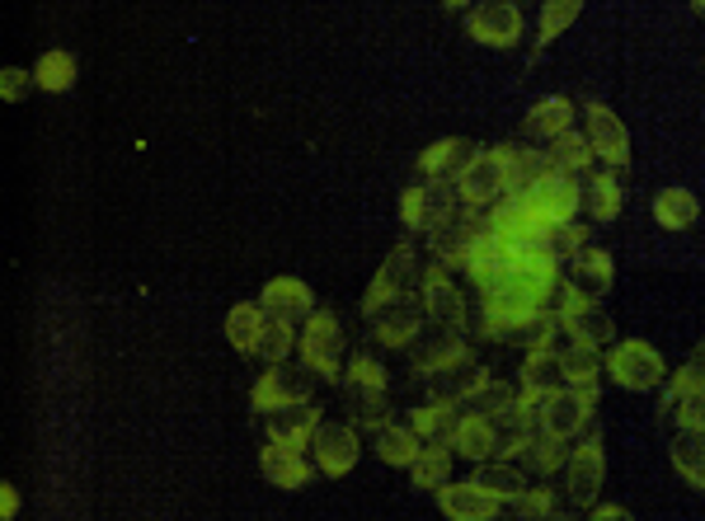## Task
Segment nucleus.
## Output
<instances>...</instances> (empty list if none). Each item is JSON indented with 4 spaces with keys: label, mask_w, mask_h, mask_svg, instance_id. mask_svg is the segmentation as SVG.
<instances>
[{
    "label": "nucleus",
    "mask_w": 705,
    "mask_h": 521,
    "mask_svg": "<svg viewBox=\"0 0 705 521\" xmlns=\"http://www.w3.org/2000/svg\"><path fill=\"white\" fill-rule=\"evenodd\" d=\"M504 155H508V193H522V188H531L545 169H551V155L531 151V146H522V141L504 146Z\"/></svg>",
    "instance_id": "58836bf2"
},
{
    "label": "nucleus",
    "mask_w": 705,
    "mask_h": 521,
    "mask_svg": "<svg viewBox=\"0 0 705 521\" xmlns=\"http://www.w3.org/2000/svg\"><path fill=\"white\" fill-rule=\"evenodd\" d=\"M545 155H551V169H564V174H584L588 165H592V141H588V132H560L551 146H545Z\"/></svg>",
    "instance_id": "4c0bfd02"
},
{
    "label": "nucleus",
    "mask_w": 705,
    "mask_h": 521,
    "mask_svg": "<svg viewBox=\"0 0 705 521\" xmlns=\"http://www.w3.org/2000/svg\"><path fill=\"white\" fill-rule=\"evenodd\" d=\"M419 296H423V306H428L433 315V324H447V329H466L470 324V306H466V296L461 287L447 277V268L443 263H428L423 268V277H419Z\"/></svg>",
    "instance_id": "f8f14e48"
},
{
    "label": "nucleus",
    "mask_w": 705,
    "mask_h": 521,
    "mask_svg": "<svg viewBox=\"0 0 705 521\" xmlns=\"http://www.w3.org/2000/svg\"><path fill=\"white\" fill-rule=\"evenodd\" d=\"M0 512L14 517V488H10V484H5V502H0Z\"/></svg>",
    "instance_id": "603ef678"
},
{
    "label": "nucleus",
    "mask_w": 705,
    "mask_h": 521,
    "mask_svg": "<svg viewBox=\"0 0 705 521\" xmlns=\"http://www.w3.org/2000/svg\"><path fill=\"white\" fill-rule=\"evenodd\" d=\"M419 277H423V263H419V254H414V245H396V249L386 254V263L376 268L372 287H367V296H363V315H372L376 306H386V301H396V296H404V292H414Z\"/></svg>",
    "instance_id": "1a4fd4ad"
},
{
    "label": "nucleus",
    "mask_w": 705,
    "mask_h": 521,
    "mask_svg": "<svg viewBox=\"0 0 705 521\" xmlns=\"http://www.w3.org/2000/svg\"><path fill=\"white\" fill-rule=\"evenodd\" d=\"M672 465H678V475L692 484V488H705V433L701 428H682L672 437Z\"/></svg>",
    "instance_id": "f704fd0d"
},
{
    "label": "nucleus",
    "mask_w": 705,
    "mask_h": 521,
    "mask_svg": "<svg viewBox=\"0 0 705 521\" xmlns=\"http://www.w3.org/2000/svg\"><path fill=\"white\" fill-rule=\"evenodd\" d=\"M517 465L527 470V475H537V479H551L555 470L569 465V441L564 437H551L545 428H537L527 437V447L517 451Z\"/></svg>",
    "instance_id": "cd10ccee"
},
{
    "label": "nucleus",
    "mask_w": 705,
    "mask_h": 521,
    "mask_svg": "<svg viewBox=\"0 0 705 521\" xmlns=\"http://www.w3.org/2000/svg\"><path fill=\"white\" fill-rule=\"evenodd\" d=\"M564 282H574L588 301H602V296L611 292V282H616V263H611L607 249L584 245V249H574V254L564 259Z\"/></svg>",
    "instance_id": "f3484780"
},
{
    "label": "nucleus",
    "mask_w": 705,
    "mask_h": 521,
    "mask_svg": "<svg viewBox=\"0 0 705 521\" xmlns=\"http://www.w3.org/2000/svg\"><path fill=\"white\" fill-rule=\"evenodd\" d=\"M564 475H569V502L578 512H588L592 502H598L602 494V479H607V455H602V437L592 433L584 447H574L569 451V465H564Z\"/></svg>",
    "instance_id": "9b49d317"
},
{
    "label": "nucleus",
    "mask_w": 705,
    "mask_h": 521,
    "mask_svg": "<svg viewBox=\"0 0 705 521\" xmlns=\"http://www.w3.org/2000/svg\"><path fill=\"white\" fill-rule=\"evenodd\" d=\"M34 85L47 94H67L75 85V57L71 52H43V61L34 67Z\"/></svg>",
    "instance_id": "37998d69"
},
{
    "label": "nucleus",
    "mask_w": 705,
    "mask_h": 521,
    "mask_svg": "<svg viewBox=\"0 0 705 521\" xmlns=\"http://www.w3.org/2000/svg\"><path fill=\"white\" fill-rule=\"evenodd\" d=\"M602 371H607V353H602L598 343L574 339V343L560 347V376H564V386H598Z\"/></svg>",
    "instance_id": "c85d7f7f"
},
{
    "label": "nucleus",
    "mask_w": 705,
    "mask_h": 521,
    "mask_svg": "<svg viewBox=\"0 0 705 521\" xmlns=\"http://www.w3.org/2000/svg\"><path fill=\"white\" fill-rule=\"evenodd\" d=\"M263 320H269V310H263L259 301L231 306V315H226V339H231L235 353H255V343L263 334Z\"/></svg>",
    "instance_id": "e433bc0d"
},
{
    "label": "nucleus",
    "mask_w": 705,
    "mask_h": 521,
    "mask_svg": "<svg viewBox=\"0 0 705 521\" xmlns=\"http://www.w3.org/2000/svg\"><path fill=\"white\" fill-rule=\"evenodd\" d=\"M343 324L334 310H310V320L302 324V339H296V353L320 381H343Z\"/></svg>",
    "instance_id": "f03ea898"
},
{
    "label": "nucleus",
    "mask_w": 705,
    "mask_h": 521,
    "mask_svg": "<svg viewBox=\"0 0 705 521\" xmlns=\"http://www.w3.org/2000/svg\"><path fill=\"white\" fill-rule=\"evenodd\" d=\"M457 208H461L457 183L423 179V174H414V183L400 193V221H404L410 230H423V235L443 230L447 221L457 216Z\"/></svg>",
    "instance_id": "f257e3e1"
},
{
    "label": "nucleus",
    "mask_w": 705,
    "mask_h": 521,
    "mask_svg": "<svg viewBox=\"0 0 705 521\" xmlns=\"http://www.w3.org/2000/svg\"><path fill=\"white\" fill-rule=\"evenodd\" d=\"M584 128H588V141H592V151H598V161H607V169L631 165V137H625L621 118L611 114L607 104H584Z\"/></svg>",
    "instance_id": "2eb2a0df"
},
{
    "label": "nucleus",
    "mask_w": 705,
    "mask_h": 521,
    "mask_svg": "<svg viewBox=\"0 0 705 521\" xmlns=\"http://www.w3.org/2000/svg\"><path fill=\"white\" fill-rule=\"evenodd\" d=\"M443 5H451V10H461V5H470V0H443Z\"/></svg>",
    "instance_id": "864d4df0"
},
{
    "label": "nucleus",
    "mask_w": 705,
    "mask_h": 521,
    "mask_svg": "<svg viewBox=\"0 0 705 521\" xmlns=\"http://www.w3.org/2000/svg\"><path fill=\"white\" fill-rule=\"evenodd\" d=\"M692 5H696V14H705V0H692Z\"/></svg>",
    "instance_id": "5fc2aeb1"
},
{
    "label": "nucleus",
    "mask_w": 705,
    "mask_h": 521,
    "mask_svg": "<svg viewBox=\"0 0 705 521\" xmlns=\"http://www.w3.org/2000/svg\"><path fill=\"white\" fill-rule=\"evenodd\" d=\"M259 306L269 310L273 320L306 324V320H310V310H316V292H310L302 277H273L269 287L259 292Z\"/></svg>",
    "instance_id": "6ab92c4d"
},
{
    "label": "nucleus",
    "mask_w": 705,
    "mask_h": 521,
    "mask_svg": "<svg viewBox=\"0 0 705 521\" xmlns=\"http://www.w3.org/2000/svg\"><path fill=\"white\" fill-rule=\"evenodd\" d=\"M592 408H598V386H555L537 404V428L574 441L584 437V428H592Z\"/></svg>",
    "instance_id": "7ed1b4c3"
},
{
    "label": "nucleus",
    "mask_w": 705,
    "mask_h": 521,
    "mask_svg": "<svg viewBox=\"0 0 705 521\" xmlns=\"http://www.w3.org/2000/svg\"><path fill=\"white\" fill-rule=\"evenodd\" d=\"M508 512L513 517H551L555 512V498H551V488H522L513 502H508Z\"/></svg>",
    "instance_id": "49530a36"
},
{
    "label": "nucleus",
    "mask_w": 705,
    "mask_h": 521,
    "mask_svg": "<svg viewBox=\"0 0 705 521\" xmlns=\"http://www.w3.org/2000/svg\"><path fill=\"white\" fill-rule=\"evenodd\" d=\"M386 367H381V357H372V353H357L349 367H343V381H363V386H390L386 381Z\"/></svg>",
    "instance_id": "de8ad7c7"
},
{
    "label": "nucleus",
    "mask_w": 705,
    "mask_h": 521,
    "mask_svg": "<svg viewBox=\"0 0 705 521\" xmlns=\"http://www.w3.org/2000/svg\"><path fill=\"white\" fill-rule=\"evenodd\" d=\"M555 310H560V329L569 339H584V343H598V347L616 343V324H611V315L598 301H588V296L578 292L574 282H560Z\"/></svg>",
    "instance_id": "39448f33"
},
{
    "label": "nucleus",
    "mask_w": 705,
    "mask_h": 521,
    "mask_svg": "<svg viewBox=\"0 0 705 521\" xmlns=\"http://www.w3.org/2000/svg\"><path fill=\"white\" fill-rule=\"evenodd\" d=\"M451 451H457L461 461H470V465L494 461L498 455V423L490 414H470V408H461L457 433H451Z\"/></svg>",
    "instance_id": "412c9836"
},
{
    "label": "nucleus",
    "mask_w": 705,
    "mask_h": 521,
    "mask_svg": "<svg viewBox=\"0 0 705 521\" xmlns=\"http://www.w3.org/2000/svg\"><path fill=\"white\" fill-rule=\"evenodd\" d=\"M696 216H701V202L686 188H663L654 198V221L663 230H686V226H696Z\"/></svg>",
    "instance_id": "c9c22d12"
},
{
    "label": "nucleus",
    "mask_w": 705,
    "mask_h": 521,
    "mask_svg": "<svg viewBox=\"0 0 705 521\" xmlns=\"http://www.w3.org/2000/svg\"><path fill=\"white\" fill-rule=\"evenodd\" d=\"M470 484H480L484 494H494L508 508V502L527 488V470L522 465H508L504 455H494V461H480L475 470H470Z\"/></svg>",
    "instance_id": "7c9ffc66"
},
{
    "label": "nucleus",
    "mask_w": 705,
    "mask_h": 521,
    "mask_svg": "<svg viewBox=\"0 0 705 521\" xmlns=\"http://www.w3.org/2000/svg\"><path fill=\"white\" fill-rule=\"evenodd\" d=\"M484 381H490V371H484L480 362L470 357V362H457V367H447V371L433 376V381H428V400L433 404H447V408H461Z\"/></svg>",
    "instance_id": "5701e85b"
},
{
    "label": "nucleus",
    "mask_w": 705,
    "mask_h": 521,
    "mask_svg": "<svg viewBox=\"0 0 705 521\" xmlns=\"http://www.w3.org/2000/svg\"><path fill=\"white\" fill-rule=\"evenodd\" d=\"M607 376L621 390H654L668 381V362L645 339H621L607 347Z\"/></svg>",
    "instance_id": "20e7f679"
},
{
    "label": "nucleus",
    "mask_w": 705,
    "mask_h": 521,
    "mask_svg": "<svg viewBox=\"0 0 705 521\" xmlns=\"http://www.w3.org/2000/svg\"><path fill=\"white\" fill-rule=\"evenodd\" d=\"M588 517H602V521H616V517H631V512H625V508H616V502H602V508H598V502H592V508H588Z\"/></svg>",
    "instance_id": "3c124183"
},
{
    "label": "nucleus",
    "mask_w": 705,
    "mask_h": 521,
    "mask_svg": "<svg viewBox=\"0 0 705 521\" xmlns=\"http://www.w3.org/2000/svg\"><path fill=\"white\" fill-rule=\"evenodd\" d=\"M578 188H584V212L592 216V221H616L621 216V202H625V188H621V179L611 169H584L578 174Z\"/></svg>",
    "instance_id": "393cba45"
},
{
    "label": "nucleus",
    "mask_w": 705,
    "mask_h": 521,
    "mask_svg": "<svg viewBox=\"0 0 705 521\" xmlns=\"http://www.w3.org/2000/svg\"><path fill=\"white\" fill-rule=\"evenodd\" d=\"M475 155H480V146H475L470 137H443V141H433V146L419 155L414 174H423V179L457 183L461 174H466L470 165H475Z\"/></svg>",
    "instance_id": "dca6fc26"
},
{
    "label": "nucleus",
    "mask_w": 705,
    "mask_h": 521,
    "mask_svg": "<svg viewBox=\"0 0 705 521\" xmlns=\"http://www.w3.org/2000/svg\"><path fill=\"white\" fill-rule=\"evenodd\" d=\"M296 324H287V320H263V334H259V343H255V357H263V362H287L292 357V347H296Z\"/></svg>",
    "instance_id": "c03bdc74"
},
{
    "label": "nucleus",
    "mask_w": 705,
    "mask_h": 521,
    "mask_svg": "<svg viewBox=\"0 0 705 521\" xmlns=\"http://www.w3.org/2000/svg\"><path fill=\"white\" fill-rule=\"evenodd\" d=\"M263 423H269V441H278V447L310 451V437H316V428H320V414L310 404H282V408H269Z\"/></svg>",
    "instance_id": "4be33fe9"
},
{
    "label": "nucleus",
    "mask_w": 705,
    "mask_h": 521,
    "mask_svg": "<svg viewBox=\"0 0 705 521\" xmlns=\"http://www.w3.org/2000/svg\"><path fill=\"white\" fill-rule=\"evenodd\" d=\"M457 193H461L466 212H490L494 202H504L508 198V155H504V146L480 151L475 165L457 179Z\"/></svg>",
    "instance_id": "423d86ee"
},
{
    "label": "nucleus",
    "mask_w": 705,
    "mask_h": 521,
    "mask_svg": "<svg viewBox=\"0 0 705 521\" xmlns=\"http://www.w3.org/2000/svg\"><path fill=\"white\" fill-rule=\"evenodd\" d=\"M480 226H484V216H475V212H457L443 230L428 235V240H433V259L443 263V268H466L470 249H475V240H480Z\"/></svg>",
    "instance_id": "a211bd4d"
},
{
    "label": "nucleus",
    "mask_w": 705,
    "mask_h": 521,
    "mask_svg": "<svg viewBox=\"0 0 705 521\" xmlns=\"http://www.w3.org/2000/svg\"><path fill=\"white\" fill-rule=\"evenodd\" d=\"M569 128H574V104L564 99V94H551V99L531 104V114L522 118V137L545 141V146H551L560 132H569Z\"/></svg>",
    "instance_id": "c756f323"
},
{
    "label": "nucleus",
    "mask_w": 705,
    "mask_h": 521,
    "mask_svg": "<svg viewBox=\"0 0 705 521\" xmlns=\"http://www.w3.org/2000/svg\"><path fill=\"white\" fill-rule=\"evenodd\" d=\"M437 508H443V517L451 521H494L498 512H504V502H498L494 494H484L480 484H443L437 488Z\"/></svg>",
    "instance_id": "aec40b11"
},
{
    "label": "nucleus",
    "mask_w": 705,
    "mask_h": 521,
    "mask_svg": "<svg viewBox=\"0 0 705 521\" xmlns=\"http://www.w3.org/2000/svg\"><path fill=\"white\" fill-rule=\"evenodd\" d=\"M466 34L484 47H517V38H522V10H517V0H480L466 20Z\"/></svg>",
    "instance_id": "ddd939ff"
},
{
    "label": "nucleus",
    "mask_w": 705,
    "mask_h": 521,
    "mask_svg": "<svg viewBox=\"0 0 705 521\" xmlns=\"http://www.w3.org/2000/svg\"><path fill=\"white\" fill-rule=\"evenodd\" d=\"M457 418H461V408H447V404H433V400L410 414L414 433L423 441H451V433H457Z\"/></svg>",
    "instance_id": "79ce46f5"
},
{
    "label": "nucleus",
    "mask_w": 705,
    "mask_h": 521,
    "mask_svg": "<svg viewBox=\"0 0 705 521\" xmlns=\"http://www.w3.org/2000/svg\"><path fill=\"white\" fill-rule=\"evenodd\" d=\"M423 320H428V306H423V296L404 292V296H396V301L376 306L367 315V329H372V339L381 343V347H410L423 334Z\"/></svg>",
    "instance_id": "6e6552de"
},
{
    "label": "nucleus",
    "mask_w": 705,
    "mask_h": 521,
    "mask_svg": "<svg viewBox=\"0 0 705 521\" xmlns=\"http://www.w3.org/2000/svg\"><path fill=\"white\" fill-rule=\"evenodd\" d=\"M457 362H470V343H466V329H447L433 339H414L410 343V371L423 376V381H433L437 371L457 367Z\"/></svg>",
    "instance_id": "4468645a"
},
{
    "label": "nucleus",
    "mask_w": 705,
    "mask_h": 521,
    "mask_svg": "<svg viewBox=\"0 0 705 521\" xmlns=\"http://www.w3.org/2000/svg\"><path fill=\"white\" fill-rule=\"evenodd\" d=\"M517 400H522V394H517L508 381H494V376H490V381H484L475 394H470L461 408H470V414H490V418H498V414H508Z\"/></svg>",
    "instance_id": "a18cd8bd"
},
{
    "label": "nucleus",
    "mask_w": 705,
    "mask_h": 521,
    "mask_svg": "<svg viewBox=\"0 0 705 521\" xmlns=\"http://www.w3.org/2000/svg\"><path fill=\"white\" fill-rule=\"evenodd\" d=\"M451 441H423V451L414 455L410 465V484L414 488H428V494H437L447 479H451Z\"/></svg>",
    "instance_id": "72a5a7b5"
},
{
    "label": "nucleus",
    "mask_w": 705,
    "mask_h": 521,
    "mask_svg": "<svg viewBox=\"0 0 705 521\" xmlns=\"http://www.w3.org/2000/svg\"><path fill=\"white\" fill-rule=\"evenodd\" d=\"M578 14H584V0H545L541 5V24H537V52H545L564 28H569Z\"/></svg>",
    "instance_id": "a19ab883"
},
{
    "label": "nucleus",
    "mask_w": 705,
    "mask_h": 521,
    "mask_svg": "<svg viewBox=\"0 0 705 521\" xmlns=\"http://www.w3.org/2000/svg\"><path fill=\"white\" fill-rule=\"evenodd\" d=\"M668 418H678V428H701V433H705V390L682 394V400L672 404Z\"/></svg>",
    "instance_id": "09e8293b"
},
{
    "label": "nucleus",
    "mask_w": 705,
    "mask_h": 521,
    "mask_svg": "<svg viewBox=\"0 0 705 521\" xmlns=\"http://www.w3.org/2000/svg\"><path fill=\"white\" fill-rule=\"evenodd\" d=\"M28 85H34V71H20V67H5V71H0V94H5L10 104L20 99Z\"/></svg>",
    "instance_id": "8fccbe9b"
},
{
    "label": "nucleus",
    "mask_w": 705,
    "mask_h": 521,
    "mask_svg": "<svg viewBox=\"0 0 705 521\" xmlns=\"http://www.w3.org/2000/svg\"><path fill=\"white\" fill-rule=\"evenodd\" d=\"M692 390H705V343H701V353L686 362V367L678 376H668L663 381V400H658V418H668L672 414V404L682 400V394H692Z\"/></svg>",
    "instance_id": "ea45409f"
},
{
    "label": "nucleus",
    "mask_w": 705,
    "mask_h": 521,
    "mask_svg": "<svg viewBox=\"0 0 705 521\" xmlns=\"http://www.w3.org/2000/svg\"><path fill=\"white\" fill-rule=\"evenodd\" d=\"M310 394H316V371L306 367H292V362H269V371L255 381L249 390V404L259 408V414H269V408H282V404H310Z\"/></svg>",
    "instance_id": "0eeeda50"
},
{
    "label": "nucleus",
    "mask_w": 705,
    "mask_h": 521,
    "mask_svg": "<svg viewBox=\"0 0 705 521\" xmlns=\"http://www.w3.org/2000/svg\"><path fill=\"white\" fill-rule=\"evenodd\" d=\"M555 386H564V376H560V353H555V347H527L522 390H517V394H522V404L537 408Z\"/></svg>",
    "instance_id": "a878e982"
},
{
    "label": "nucleus",
    "mask_w": 705,
    "mask_h": 521,
    "mask_svg": "<svg viewBox=\"0 0 705 521\" xmlns=\"http://www.w3.org/2000/svg\"><path fill=\"white\" fill-rule=\"evenodd\" d=\"M343 408L357 428H381L390 423V404H386V386H363V381H343Z\"/></svg>",
    "instance_id": "2f4dec72"
},
{
    "label": "nucleus",
    "mask_w": 705,
    "mask_h": 521,
    "mask_svg": "<svg viewBox=\"0 0 705 521\" xmlns=\"http://www.w3.org/2000/svg\"><path fill=\"white\" fill-rule=\"evenodd\" d=\"M423 451V437L414 433V423H381L376 428V455L396 470H410L414 455Z\"/></svg>",
    "instance_id": "473e14b6"
},
{
    "label": "nucleus",
    "mask_w": 705,
    "mask_h": 521,
    "mask_svg": "<svg viewBox=\"0 0 705 521\" xmlns=\"http://www.w3.org/2000/svg\"><path fill=\"white\" fill-rule=\"evenodd\" d=\"M259 470H263V479H269L273 488H306L310 475H316V461H306L302 451H292V447H278V441H269V447L259 451Z\"/></svg>",
    "instance_id": "b1692460"
},
{
    "label": "nucleus",
    "mask_w": 705,
    "mask_h": 521,
    "mask_svg": "<svg viewBox=\"0 0 705 521\" xmlns=\"http://www.w3.org/2000/svg\"><path fill=\"white\" fill-rule=\"evenodd\" d=\"M363 455V441H357V423H320L316 437H310V461L320 465V475L343 479Z\"/></svg>",
    "instance_id": "9d476101"
},
{
    "label": "nucleus",
    "mask_w": 705,
    "mask_h": 521,
    "mask_svg": "<svg viewBox=\"0 0 705 521\" xmlns=\"http://www.w3.org/2000/svg\"><path fill=\"white\" fill-rule=\"evenodd\" d=\"M560 334V310L555 306H541L522 315V320H508L504 329H498L494 343H513V347H551Z\"/></svg>",
    "instance_id": "bb28decb"
}]
</instances>
